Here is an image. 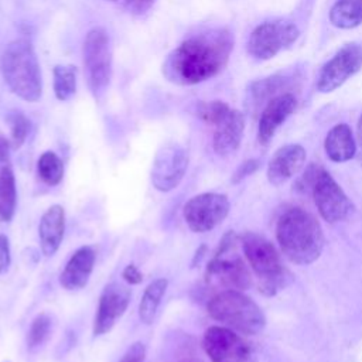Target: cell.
Listing matches in <instances>:
<instances>
[{
	"label": "cell",
	"instance_id": "1",
	"mask_svg": "<svg viewBox=\"0 0 362 362\" xmlns=\"http://www.w3.org/2000/svg\"><path fill=\"white\" fill-rule=\"evenodd\" d=\"M233 49L228 28H211L191 35L174 48L163 62L164 78L175 85H197L216 76Z\"/></svg>",
	"mask_w": 362,
	"mask_h": 362
},
{
	"label": "cell",
	"instance_id": "2",
	"mask_svg": "<svg viewBox=\"0 0 362 362\" xmlns=\"http://www.w3.org/2000/svg\"><path fill=\"white\" fill-rule=\"evenodd\" d=\"M276 236L284 256L297 264L313 263L324 247L320 223L301 208L288 209L279 218Z\"/></svg>",
	"mask_w": 362,
	"mask_h": 362
},
{
	"label": "cell",
	"instance_id": "3",
	"mask_svg": "<svg viewBox=\"0 0 362 362\" xmlns=\"http://www.w3.org/2000/svg\"><path fill=\"white\" fill-rule=\"evenodd\" d=\"M0 68L6 85L20 99L37 102L41 98V69L34 47L28 40L11 41L1 55Z\"/></svg>",
	"mask_w": 362,
	"mask_h": 362
},
{
	"label": "cell",
	"instance_id": "4",
	"mask_svg": "<svg viewBox=\"0 0 362 362\" xmlns=\"http://www.w3.org/2000/svg\"><path fill=\"white\" fill-rule=\"evenodd\" d=\"M206 310L214 320L247 335L260 332L266 322L260 307L238 290L218 293L208 301Z\"/></svg>",
	"mask_w": 362,
	"mask_h": 362
},
{
	"label": "cell",
	"instance_id": "5",
	"mask_svg": "<svg viewBox=\"0 0 362 362\" xmlns=\"http://www.w3.org/2000/svg\"><path fill=\"white\" fill-rule=\"evenodd\" d=\"M83 66L86 82L95 99L105 95L112 78V51L107 31L93 27L83 41Z\"/></svg>",
	"mask_w": 362,
	"mask_h": 362
},
{
	"label": "cell",
	"instance_id": "6",
	"mask_svg": "<svg viewBox=\"0 0 362 362\" xmlns=\"http://www.w3.org/2000/svg\"><path fill=\"white\" fill-rule=\"evenodd\" d=\"M242 247L250 267L262 279V290L274 294L284 280V269L274 246L263 236L247 232L242 238Z\"/></svg>",
	"mask_w": 362,
	"mask_h": 362
},
{
	"label": "cell",
	"instance_id": "7",
	"mask_svg": "<svg viewBox=\"0 0 362 362\" xmlns=\"http://www.w3.org/2000/svg\"><path fill=\"white\" fill-rule=\"evenodd\" d=\"M233 243V233L223 236L215 256L206 266L205 280L221 284L228 290H243L250 284V276L242 259L232 253Z\"/></svg>",
	"mask_w": 362,
	"mask_h": 362
},
{
	"label": "cell",
	"instance_id": "8",
	"mask_svg": "<svg viewBox=\"0 0 362 362\" xmlns=\"http://www.w3.org/2000/svg\"><path fill=\"white\" fill-rule=\"evenodd\" d=\"M298 34L297 25L291 21H266L252 31L247 40V52L256 59H272L281 49L288 48L298 38Z\"/></svg>",
	"mask_w": 362,
	"mask_h": 362
},
{
	"label": "cell",
	"instance_id": "9",
	"mask_svg": "<svg viewBox=\"0 0 362 362\" xmlns=\"http://www.w3.org/2000/svg\"><path fill=\"white\" fill-rule=\"evenodd\" d=\"M229 199L223 194L204 192L188 199L182 208L187 226L195 233H204L218 226L229 214Z\"/></svg>",
	"mask_w": 362,
	"mask_h": 362
},
{
	"label": "cell",
	"instance_id": "10",
	"mask_svg": "<svg viewBox=\"0 0 362 362\" xmlns=\"http://www.w3.org/2000/svg\"><path fill=\"white\" fill-rule=\"evenodd\" d=\"M188 168V153L177 143L158 148L151 165V184L160 192H170L180 185Z\"/></svg>",
	"mask_w": 362,
	"mask_h": 362
},
{
	"label": "cell",
	"instance_id": "11",
	"mask_svg": "<svg viewBox=\"0 0 362 362\" xmlns=\"http://www.w3.org/2000/svg\"><path fill=\"white\" fill-rule=\"evenodd\" d=\"M361 68L362 47L355 42L346 44L321 68L317 78V89L321 93L332 92Z\"/></svg>",
	"mask_w": 362,
	"mask_h": 362
},
{
	"label": "cell",
	"instance_id": "12",
	"mask_svg": "<svg viewBox=\"0 0 362 362\" xmlns=\"http://www.w3.org/2000/svg\"><path fill=\"white\" fill-rule=\"evenodd\" d=\"M311 194L320 215L331 223L345 219L352 211L351 201L324 168L320 173Z\"/></svg>",
	"mask_w": 362,
	"mask_h": 362
},
{
	"label": "cell",
	"instance_id": "13",
	"mask_svg": "<svg viewBox=\"0 0 362 362\" xmlns=\"http://www.w3.org/2000/svg\"><path fill=\"white\" fill-rule=\"evenodd\" d=\"M130 288L126 286L112 281L100 293L98 310L93 320V337H100L107 334L116 321L124 314L130 303Z\"/></svg>",
	"mask_w": 362,
	"mask_h": 362
},
{
	"label": "cell",
	"instance_id": "14",
	"mask_svg": "<svg viewBox=\"0 0 362 362\" xmlns=\"http://www.w3.org/2000/svg\"><path fill=\"white\" fill-rule=\"evenodd\" d=\"M202 346L212 362H243L249 355L246 342L226 327H209L204 334Z\"/></svg>",
	"mask_w": 362,
	"mask_h": 362
},
{
	"label": "cell",
	"instance_id": "15",
	"mask_svg": "<svg viewBox=\"0 0 362 362\" xmlns=\"http://www.w3.org/2000/svg\"><path fill=\"white\" fill-rule=\"evenodd\" d=\"M296 106H297V99L290 92L280 93L266 103L259 119V130H257L259 141L263 146H266L272 140L276 130L294 112Z\"/></svg>",
	"mask_w": 362,
	"mask_h": 362
},
{
	"label": "cell",
	"instance_id": "16",
	"mask_svg": "<svg viewBox=\"0 0 362 362\" xmlns=\"http://www.w3.org/2000/svg\"><path fill=\"white\" fill-rule=\"evenodd\" d=\"M95 260L96 252L92 246L86 245L78 247L61 272L59 284L69 291L83 288L88 284L89 277L93 272Z\"/></svg>",
	"mask_w": 362,
	"mask_h": 362
},
{
	"label": "cell",
	"instance_id": "17",
	"mask_svg": "<svg viewBox=\"0 0 362 362\" xmlns=\"http://www.w3.org/2000/svg\"><path fill=\"white\" fill-rule=\"evenodd\" d=\"M305 163V150L298 144L280 147L267 167V178L273 185H280L297 174Z\"/></svg>",
	"mask_w": 362,
	"mask_h": 362
},
{
	"label": "cell",
	"instance_id": "18",
	"mask_svg": "<svg viewBox=\"0 0 362 362\" xmlns=\"http://www.w3.org/2000/svg\"><path fill=\"white\" fill-rule=\"evenodd\" d=\"M65 232V211L61 205H51L41 216L38 225L40 246L44 256L49 257L59 249Z\"/></svg>",
	"mask_w": 362,
	"mask_h": 362
},
{
	"label": "cell",
	"instance_id": "19",
	"mask_svg": "<svg viewBox=\"0 0 362 362\" xmlns=\"http://www.w3.org/2000/svg\"><path fill=\"white\" fill-rule=\"evenodd\" d=\"M245 130V116L236 109H230L226 117L215 126L212 146L216 154L229 156L238 150Z\"/></svg>",
	"mask_w": 362,
	"mask_h": 362
},
{
	"label": "cell",
	"instance_id": "20",
	"mask_svg": "<svg viewBox=\"0 0 362 362\" xmlns=\"http://www.w3.org/2000/svg\"><path fill=\"white\" fill-rule=\"evenodd\" d=\"M324 147L327 156L335 163L351 160L356 153V144L351 127L345 123L334 126L325 137Z\"/></svg>",
	"mask_w": 362,
	"mask_h": 362
},
{
	"label": "cell",
	"instance_id": "21",
	"mask_svg": "<svg viewBox=\"0 0 362 362\" xmlns=\"http://www.w3.org/2000/svg\"><path fill=\"white\" fill-rule=\"evenodd\" d=\"M167 287H168V280L164 277H160L153 280L144 288V293L139 304V318L146 325H150L154 321L158 305L165 294Z\"/></svg>",
	"mask_w": 362,
	"mask_h": 362
},
{
	"label": "cell",
	"instance_id": "22",
	"mask_svg": "<svg viewBox=\"0 0 362 362\" xmlns=\"http://www.w3.org/2000/svg\"><path fill=\"white\" fill-rule=\"evenodd\" d=\"M17 188L11 165L0 167V221L10 222L16 214Z\"/></svg>",
	"mask_w": 362,
	"mask_h": 362
},
{
	"label": "cell",
	"instance_id": "23",
	"mask_svg": "<svg viewBox=\"0 0 362 362\" xmlns=\"http://www.w3.org/2000/svg\"><path fill=\"white\" fill-rule=\"evenodd\" d=\"M329 21L344 30L362 24V0H337L329 11Z\"/></svg>",
	"mask_w": 362,
	"mask_h": 362
},
{
	"label": "cell",
	"instance_id": "24",
	"mask_svg": "<svg viewBox=\"0 0 362 362\" xmlns=\"http://www.w3.org/2000/svg\"><path fill=\"white\" fill-rule=\"evenodd\" d=\"M37 174L44 184L58 185L64 178V163L54 151H44L37 161Z\"/></svg>",
	"mask_w": 362,
	"mask_h": 362
},
{
	"label": "cell",
	"instance_id": "25",
	"mask_svg": "<svg viewBox=\"0 0 362 362\" xmlns=\"http://www.w3.org/2000/svg\"><path fill=\"white\" fill-rule=\"evenodd\" d=\"M76 92V68L72 65H55L54 93L61 102L71 99Z\"/></svg>",
	"mask_w": 362,
	"mask_h": 362
},
{
	"label": "cell",
	"instance_id": "26",
	"mask_svg": "<svg viewBox=\"0 0 362 362\" xmlns=\"http://www.w3.org/2000/svg\"><path fill=\"white\" fill-rule=\"evenodd\" d=\"M51 329H52V318L49 314L47 313H41L38 314L31 325H30V329L27 332V346L28 349H35L38 348L40 345H42L47 338L49 337L51 334Z\"/></svg>",
	"mask_w": 362,
	"mask_h": 362
},
{
	"label": "cell",
	"instance_id": "27",
	"mask_svg": "<svg viewBox=\"0 0 362 362\" xmlns=\"http://www.w3.org/2000/svg\"><path fill=\"white\" fill-rule=\"evenodd\" d=\"M7 123L10 127V143H11V148L13 150H18L28 133H30V120L27 119V116L18 110H13L7 115Z\"/></svg>",
	"mask_w": 362,
	"mask_h": 362
},
{
	"label": "cell",
	"instance_id": "28",
	"mask_svg": "<svg viewBox=\"0 0 362 362\" xmlns=\"http://www.w3.org/2000/svg\"><path fill=\"white\" fill-rule=\"evenodd\" d=\"M230 112V107L222 100H209V102H199L197 106L198 117L212 126L221 123L226 115Z\"/></svg>",
	"mask_w": 362,
	"mask_h": 362
},
{
	"label": "cell",
	"instance_id": "29",
	"mask_svg": "<svg viewBox=\"0 0 362 362\" xmlns=\"http://www.w3.org/2000/svg\"><path fill=\"white\" fill-rule=\"evenodd\" d=\"M284 81L286 79L283 76L274 75V76H270V78L253 82L250 85V88H249V93H250L252 99L256 100L257 103H260L266 98L273 99L274 96L280 95V93H277V90L281 88V85L284 86Z\"/></svg>",
	"mask_w": 362,
	"mask_h": 362
},
{
	"label": "cell",
	"instance_id": "30",
	"mask_svg": "<svg viewBox=\"0 0 362 362\" xmlns=\"http://www.w3.org/2000/svg\"><path fill=\"white\" fill-rule=\"evenodd\" d=\"M144 361H146V346L143 342L137 341L126 349V352L122 355L119 362H144Z\"/></svg>",
	"mask_w": 362,
	"mask_h": 362
},
{
	"label": "cell",
	"instance_id": "31",
	"mask_svg": "<svg viewBox=\"0 0 362 362\" xmlns=\"http://www.w3.org/2000/svg\"><path fill=\"white\" fill-rule=\"evenodd\" d=\"M11 263L10 242L6 235H0V274L6 273Z\"/></svg>",
	"mask_w": 362,
	"mask_h": 362
},
{
	"label": "cell",
	"instance_id": "32",
	"mask_svg": "<svg viewBox=\"0 0 362 362\" xmlns=\"http://www.w3.org/2000/svg\"><path fill=\"white\" fill-rule=\"evenodd\" d=\"M124 1V7L136 16H141L146 14L154 4L156 0H123Z\"/></svg>",
	"mask_w": 362,
	"mask_h": 362
},
{
	"label": "cell",
	"instance_id": "33",
	"mask_svg": "<svg viewBox=\"0 0 362 362\" xmlns=\"http://www.w3.org/2000/svg\"><path fill=\"white\" fill-rule=\"evenodd\" d=\"M122 277L124 279L126 283L129 284H140L143 281V273L139 270V267L133 263L127 264L123 272H122Z\"/></svg>",
	"mask_w": 362,
	"mask_h": 362
},
{
	"label": "cell",
	"instance_id": "34",
	"mask_svg": "<svg viewBox=\"0 0 362 362\" xmlns=\"http://www.w3.org/2000/svg\"><path fill=\"white\" fill-rule=\"evenodd\" d=\"M256 168H257V161H256V160H247V161H245V163L236 170V173L233 174L232 182H239L240 180H243L245 177H247L249 174H252Z\"/></svg>",
	"mask_w": 362,
	"mask_h": 362
},
{
	"label": "cell",
	"instance_id": "35",
	"mask_svg": "<svg viewBox=\"0 0 362 362\" xmlns=\"http://www.w3.org/2000/svg\"><path fill=\"white\" fill-rule=\"evenodd\" d=\"M10 150L11 143L3 133H0V167L1 165H11L10 163Z\"/></svg>",
	"mask_w": 362,
	"mask_h": 362
},
{
	"label": "cell",
	"instance_id": "36",
	"mask_svg": "<svg viewBox=\"0 0 362 362\" xmlns=\"http://www.w3.org/2000/svg\"><path fill=\"white\" fill-rule=\"evenodd\" d=\"M358 139H359V143L362 144V116L358 122Z\"/></svg>",
	"mask_w": 362,
	"mask_h": 362
},
{
	"label": "cell",
	"instance_id": "37",
	"mask_svg": "<svg viewBox=\"0 0 362 362\" xmlns=\"http://www.w3.org/2000/svg\"><path fill=\"white\" fill-rule=\"evenodd\" d=\"M180 362H198V361H195V359H182Z\"/></svg>",
	"mask_w": 362,
	"mask_h": 362
},
{
	"label": "cell",
	"instance_id": "38",
	"mask_svg": "<svg viewBox=\"0 0 362 362\" xmlns=\"http://www.w3.org/2000/svg\"><path fill=\"white\" fill-rule=\"evenodd\" d=\"M110 1H116V0H110Z\"/></svg>",
	"mask_w": 362,
	"mask_h": 362
}]
</instances>
